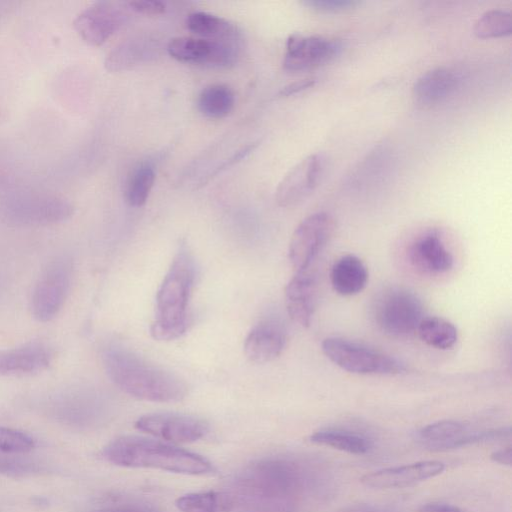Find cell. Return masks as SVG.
<instances>
[{
    "instance_id": "obj_40",
    "label": "cell",
    "mask_w": 512,
    "mask_h": 512,
    "mask_svg": "<svg viewBox=\"0 0 512 512\" xmlns=\"http://www.w3.org/2000/svg\"><path fill=\"white\" fill-rule=\"evenodd\" d=\"M100 512H144V511L133 510V509H116V510H107V511H100Z\"/></svg>"
},
{
    "instance_id": "obj_28",
    "label": "cell",
    "mask_w": 512,
    "mask_h": 512,
    "mask_svg": "<svg viewBox=\"0 0 512 512\" xmlns=\"http://www.w3.org/2000/svg\"><path fill=\"white\" fill-rule=\"evenodd\" d=\"M175 505L181 512H229L233 499L216 491L194 492L178 497Z\"/></svg>"
},
{
    "instance_id": "obj_31",
    "label": "cell",
    "mask_w": 512,
    "mask_h": 512,
    "mask_svg": "<svg viewBox=\"0 0 512 512\" xmlns=\"http://www.w3.org/2000/svg\"><path fill=\"white\" fill-rule=\"evenodd\" d=\"M35 440L25 432L0 427V452L9 455L25 454L33 450Z\"/></svg>"
},
{
    "instance_id": "obj_10",
    "label": "cell",
    "mask_w": 512,
    "mask_h": 512,
    "mask_svg": "<svg viewBox=\"0 0 512 512\" xmlns=\"http://www.w3.org/2000/svg\"><path fill=\"white\" fill-rule=\"evenodd\" d=\"M135 428L164 442L182 444L203 438L209 427L206 421L196 416L158 412L139 417Z\"/></svg>"
},
{
    "instance_id": "obj_38",
    "label": "cell",
    "mask_w": 512,
    "mask_h": 512,
    "mask_svg": "<svg viewBox=\"0 0 512 512\" xmlns=\"http://www.w3.org/2000/svg\"><path fill=\"white\" fill-rule=\"evenodd\" d=\"M491 460L500 465L510 466L512 463V447L511 445L495 450L491 454Z\"/></svg>"
},
{
    "instance_id": "obj_4",
    "label": "cell",
    "mask_w": 512,
    "mask_h": 512,
    "mask_svg": "<svg viewBox=\"0 0 512 512\" xmlns=\"http://www.w3.org/2000/svg\"><path fill=\"white\" fill-rule=\"evenodd\" d=\"M196 267L189 248L182 243L156 295L151 335L159 341L180 337L188 327V303L194 286Z\"/></svg>"
},
{
    "instance_id": "obj_21",
    "label": "cell",
    "mask_w": 512,
    "mask_h": 512,
    "mask_svg": "<svg viewBox=\"0 0 512 512\" xmlns=\"http://www.w3.org/2000/svg\"><path fill=\"white\" fill-rule=\"evenodd\" d=\"M458 78L448 67H436L417 78L412 87V98L422 108L432 107L445 100L456 88Z\"/></svg>"
},
{
    "instance_id": "obj_19",
    "label": "cell",
    "mask_w": 512,
    "mask_h": 512,
    "mask_svg": "<svg viewBox=\"0 0 512 512\" xmlns=\"http://www.w3.org/2000/svg\"><path fill=\"white\" fill-rule=\"evenodd\" d=\"M408 256L417 270L428 274L445 273L454 262L451 252L435 231L417 237L409 247Z\"/></svg>"
},
{
    "instance_id": "obj_7",
    "label": "cell",
    "mask_w": 512,
    "mask_h": 512,
    "mask_svg": "<svg viewBox=\"0 0 512 512\" xmlns=\"http://www.w3.org/2000/svg\"><path fill=\"white\" fill-rule=\"evenodd\" d=\"M419 297L402 287L381 292L374 301L373 318L377 327L392 337H402L416 331L423 319Z\"/></svg>"
},
{
    "instance_id": "obj_25",
    "label": "cell",
    "mask_w": 512,
    "mask_h": 512,
    "mask_svg": "<svg viewBox=\"0 0 512 512\" xmlns=\"http://www.w3.org/2000/svg\"><path fill=\"white\" fill-rule=\"evenodd\" d=\"M416 331L424 343L439 350L452 348L458 340L454 324L437 316L423 317Z\"/></svg>"
},
{
    "instance_id": "obj_1",
    "label": "cell",
    "mask_w": 512,
    "mask_h": 512,
    "mask_svg": "<svg viewBox=\"0 0 512 512\" xmlns=\"http://www.w3.org/2000/svg\"><path fill=\"white\" fill-rule=\"evenodd\" d=\"M102 363L110 380L126 394L145 401L170 403L184 399L186 382L119 345L103 349Z\"/></svg>"
},
{
    "instance_id": "obj_15",
    "label": "cell",
    "mask_w": 512,
    "mask_h": 512,
    "mask_svg": "<svg viewBox=\"0 0 512 512\" xmlns=\"http://www.w3.org/2000/svg\"><path fill=\"white\" fill-rule=\"evenodd\" d=\"M445 465L437 460L382 468L365 474L361 483L374 489H396L413 486L443 473Z\"/></svg>"
},
{
    "instance_id": "obj_29",
    "label": "cell",
    "mask_w": 512,
    "mask_h": 512,
    "mask_svg": "<svg viewBox=\"0 0 512 512\" xmlns=\"http://www.w3.org/2000/svg\"><path fill=\"white\" fill-rule=\"evenodd\" d=\"M148 46L139 40H127L107 54L104 66L107 71L120 72L140 63L147 55Z\"/></svg>"
},
{
    "instance_id": "obj_23",
    "label": "cell",
    "mask_w": 512,
    "mask_h": 512,
    "mask_svg": "<svg viewBox=\"0 0 512 512\" xmlns=\"http://www.w3.org/2000/svg\"><path fill=\"white\" fill-rule=\"evenodd\" d=\"M309 440L316 445L354 455H364L372 448V442L366 436L339 428L317 430L310 435Z\"/></svg>"
},
{
    "instance_id": "obj_13",
    "label": "cell",
    "mask_w": 512,
    "mask_h": 512,
    "mask_svg": "<svg viewBox=\"0 0 512 512\" xmlns=\"http://www.w3.org/2000/svg\"><path fill=\"white\" fill-rule=\"evenodd\" d=\"M341 50V43L318 35L291 34L286 41L283 68L301 72L318 67L333 59Z\"/></svg>"
},
{
    "instance_id": "obj_22",
    "label": "cell",
    "mask_w": 512,
    "mask_h": 512,
    "mask_svg": "<svg viewBox=\"0 0 512 512\" xmlns=\"http://www.w3.org/2000/svg\"><path fill=\"white\" fill-rule=\"evenodd\" d=\"M368 277L366 265L353 254L338 258L330 272L332 288L342 296H353L361 292L368 282Z\"/></svg>"
},
{
    "instance_id": "obj_18",
    "label": "cell",
    "mask_w": 512,
    "mask_h": 512,
    "mask_svg": "<svg viewBox=\"0 0 512 512\" xmlns=\"http://www.w3.org/2000/svg\"><path fill=\"white\" fill-rule=\"evenodd\" d=\"M317 282L316 276L310 269L295 272L285 287V304L290 318L308 327L316 305Z\"/></svg>"
},
{
    "instance_id": "obj_36",
    "label": "cell",
    "mask_w": 512,
    "mask_h": 512,
    "mask_svg": "<svg viewBox=\"0 0 512 512\" xmlns=\"http://www.w3.org/2000/svg\"><path fill=\"white\" fill-rule=\"evenodd\" d=\"M314 78H304L287 84L278 92L279 97H289L291 95L302 92L315 84Z\"/></svg>"
},
{
    "instance_id": "obj_32",
    "label": "cell",
    "mask_w": 512,
    "mask_h": 512,
    "mask_svg": "<svg viewBox=\"0 0 512 512\" xmlns=\"http://www.w3.org/2000/svg\"><path fill=\"white\" fill-rule=\"evenodd\" d=\"M44 470L39 463L14 457L11 455L0 454V475L9 477H27L39 474Z\"/></svg>"
},
{
    "instance_id": "obj_27",
    "label": "cell",
    "mask_w": 512,
    "mask_h": 512,
    "mask_svg": "<svg viewBox=\"0 0 512 512\" xmlns=\"http://www.w3.org/2000/svg\"><path fill=\"white\" fill-rule=\"evenodd\" d=\"M156 174L149 163H140L128 175L124 185V198L132 207L143 206L154 186Z\"/></svg>"
},
{
    "instance_id": "obj_5",
    "label": "cell",
    "mask_w": 512,
    "mask_h": 512,
    "mask_svg": "<svg viewBox=\"0 0 512 512\" xmlns=\"http://www.w3.org/2000/svg\"><path fill=\"white\" fill-rule=\"evenodd\" d=\"M73 214L72 204L63 197L37 192H19L0 203V216L15 226H43L63 222Z\"/></svg>"
},
{
    "instance_id": "obj_11",
    "label": "cell",
    "mask_w": 512,
    "mask_h": 512,
    "mask_svg": "<svg viewBox=\"0 0 512 512\" xmlns=\"http://www.w3.org/2000/svg\"><path fill=\"white\" fill-rule=\"evenodd\" d=\"M166 50L179 62L216 67H227L237 57V47L233 39L174 37L168 42Z\"/></svg>"
},
{
    "instance_id": "obj_20",
    "label": "cell",
    "mask_w": 512,
    "mask_h": 512,
    "mask_svg": "<svg viewBox=\"0 0 512 512\" xmlns=\"http://www.w3.org/2000/svg\"><path fill=\"white\" fill-rule=\"evenodd\" d=\"M53 359L50 348L29 343L0 354V376L26 375L47 369Z\"/></svg>"
},
{
    "instance_id": "obj_12",
    "label": "cell",
    "mask_w": 512,
    "mask_h": 512,
    "mask_svg": "<svg viewBox=\"0 0 512 512\" xmlns=\"http://www.w3.org/2000/svg\"><path fill=\"white\" fill-rule=\"evenodd\" d=\"M126 12L122 5L98 1L82 10L73 26L80 38L90 46H101L124 24Z\"/></svg>"
},
{
    "instance_id": "obj_26",
    "label": "cell",
    "mask_w": 512,
    "mask_h": 512,
    "mask_svg": "<svg viewBox=\"0 0 512 512\" xmlns=\"http://www.w3.org/2000/svg\"><path fill=\"white\" fill-rule=\"evenodd\" d=\"M187 29L206 39H233L236 28L226 19L207 12H193L186 18Z\"/></svg>"
},
{
    "instance_id": "obj_34",
    "label": "cell",
    "mask_w": 512,
    "mask_h": 512,
    "mask_svg": "<svg viewBox=\"0 0 512 512\" xmlns=\"http://www.w3.org/2000/svg\"><path fill=\"white\" fill-rule=\"evenodd\" d=\"M303 3L313 9L325 12L344 11L358 4L355 0H307Z\"/></svg>"
},
{
    "instance_id": "obj_39",
    "label": "cell",
    "mask_w": 512,
    "mask_h": 512,
    "mask_svg": "<svg viewBox=\"0 0 512 512\" xmlns=\"http://www.w3.org/2000/svg\"><path fill=\"white\" fill-rule=\"evenodd\" d=\"M345 512H390V511H388L385 508H382L380 506L359 505V506L352 507Z\"/></svg>"
},
{
    "instance_id": "obj_33",
    "label": "cell",
    "mask_w": 512,
    "mask_h": 512,
    "mask_svg": "<svg viewBox=\"0 0 512 512\" xmlns=\"http://www.w3.org/2000/svg\"><path fill=\"white\" fill-rule=\"evenodd\" d=\"M258 143V141L249 143L238 149L234 154H232L228 159L224 160L218 167H216L210 174H208L201 181L200 185H204V183H207L209 180L214 178L219 173L234 166L236 163L246 158L258 146Z\"/></svg>"
},
{
    "instance_id": "obj_37",
    "label": "cell",
    "mask_w": 512,
    "mask_h": 512,
    "mask_svg": "<svg viewBox=\"0 0 512 512\" xmlns=\"http://www.w3.org/2000/svg\"><path fill=\"white\" fill-rule=\"evenodd\" d=\"M417 512H463L457 506L442 502H431L422 505Z\"/></svg>"
},
{
    "instance_id": "obj_3",
    "label": "cell",
    "mask_w": 512,
    "mask_h": 512,
    "mask_svg": "<svg viewBox=\"0 0 512 512\" xmlns=\"http://www.w3.org/2000/svg\"><path fill=\"white\" fill-rule=\"evenodd\" d=\"M102 455L110 463L127 468H151L185 475H204L214 470L212 463L200 454L138 435L111 440Z\"/></svg>"
},
{
    "instance_id": "obj_8",
    "label": "cell",
    "mask_w": 512,
    "mask_h": 512,
    "mask_svg": "<svg viewBox=\"0 0 512 512\" xmlns=\"http://www.w3.org/2000/svg\"><path fill=\"white\" fill-rule=\"evenodd\" d=\"M73 264L67 256L56 257L41 273L32 293L31 311L40 322L55 318L68 296Z\"/></svg>"
},
{
    "instance_id": "obj_16",
    "label": "cell",
    "mask_w": 512,
    "mask_h": 512,
    "mask_svg": "<svg viewBox=\"0 0 512 512\" xmlns=\"http://www.w3.org/2000/svg\"><path fill=\"white\" fill-rule=\"evenodd\" d=\"M417 438L420 444L430 451H447L489 442L490 432L469 431L460 421L440 420L421 428Z\"/></svg>"
},
{
    "instance_id": "obj_9",
    "label": "cell",
    "mask_w": 512,
    "mask_h": 512,
    "mask_svg": "<svg viewBox=\"0 0 512 512\" xmlns=\"http://www.w3.org/2000/svg\"><path fill=\"white\" fill-rule=\"evenodd\" d=\"M334 231V218L327 212L313 213L299 223L291 236L288 249L289 261L295 272L310 269Z\"/></svg>"
},
{
    "instance_id": "obj_24",
    "label": "cell",
    "mask_w": 512,
    "mask_h": 512,
    "mask_svg": "<svg viewBox=\"0 0 512 512\" xmlns=\"http://www.w3.org/2000/svg\"><path fill=\"white\" fill-rule=\"evenodd\" d=\"M235 95L226 84L214 83L204 87L197 99V106L202 115L210 119L226 117L234 108Z\"/></svg>"
},
{
    "instance_id": "obj_14",
    "label": "cell",
    "mask_w": 512,
    "mask_h": 512,
    "mask_svg": "<svg viewBox=\"0 0 512 512\" xmlns=\"http://www.w3.org/2000/svg\"><path fill=\"white\" fill-rule=\"evenodd\" d=\"M323 158L310 154L295 164L279 182L275 200L280 207H293L308 198L323 173Z\"/></svg>"
},
{
    "instance_id": "obj_35",
    "label": "cell",
    "mask_w": 512,
    "mask_h": 512,
    "mask_svg": "<svg viewBox=\"0 0 512 512\" xmlns=\"http://www.w3.org/2000/svg\"><path fill=\"white\" fill-rule=\"evenodd\" d=\"M126 4L134 12L146 16H158L166 12L165 3L158 0H133Z\"/></svg>"
},
{
    "instance_id": "obj_6",
    "label": "cell",
    "mask_w": 512,
    "mask_h": 512,
    "mask_svg": "<svg viewBox=\"0 0 512 512\" xmlns=\"http://www.w3.org/2000/svg\"><path fill=\"white\" fill-rule=\"evenodd\" d=\"M324 355L335 365L361 375H397L406 368L399 360L360 343L339 337L322 341Z\"/></svg>"
},
{
    "instance_id": "obj_30",
    "label": "cell",
    "mask_w": 512,
    "mask_h": 512,
    "mask_svg": "<svg viewBox=\"0 0 512 512\" xmlns=\"http://www.w3.org/2000/svg\"><path fill=\"white\" fill-rule=\"evenodd\" d=\"M473 32L482 39L508 36L512 32L511 13L502 9L488 10L476 19Z\"/></svg>"
},
{
    "instance_id": "obj_17",
    "label": "cell",
    "mask_w": 512,
    "mask_h": 512,
    "mask_svg": "<svg viewBox=\"0 0 512 512\" xmlns=\"http://www.w3.org/2000/svg\"><path fill=\"white\" fill-rule=\"evenodd\" d=\"M286 342L287 332L282 323L274 319L263 320L246 336L244 353L254 363L270 362L282 353Z\"/></svg>"
},
{
    "instance_id": "obj_2",
    "label": "cell",
    "mask_w": 512,
    "mask_h": 512,
    "mask_svg": "<svg viewBox=\"0 0 512 512\" xmlns=\"http://www.w3.org/2000/svg\"><path fill=\"white\" fill-rule=\"evenodd\" d=\"M303 483L295 463L279 458L261 460L239 479L242 506L246 512H295Z\"/></svg>"
}]
</instances>
